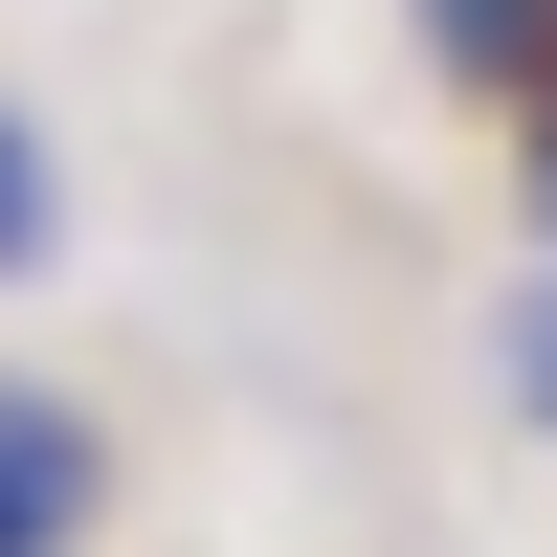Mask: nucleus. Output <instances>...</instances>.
<instances>
[{"instance_id":"f257e3e1","label":"nucleus","mask_w":557,"mask_h":557,"mask_svg":"<svg viewBox=\"0 0 557 557\" xmlns=\"http://www.w3.org/2000/svg\"><path fill=\"white\" fill-rule=\"evenodd\" d=\"M89 535H112V424L0 380V557H89Z\"/></svg>"},{"instance_id":"f03ea898","label":"nucleus","mask_w":557,"mask_h":557,"mask_svg":"<svg viewBox=\"0 0 557 557\" xmlns=\"http://www.w3.org/2000/svg\"><path fill=\"white\" fill-rule=\"evenodd\" d=\"M424 23H446V67H469V89H513V112L557 134V0H424Z\"/></svg>"},{"instance_id":"7ed1b4c3","label":"nucleus","mask_w":557,"mask_h":557,"mask_svg":"<svg viewBox=\"0 0 557 557\" xmlns=\"http://www.w3.org/2000/svg\"><path fill=\"white\" fill-rule=\"evenodd\" d=\"M23 268H67V157H45V112L0 89V290Z\"/></svg>"},{"instance_id":"20e7f679","label":"nucleus","mask_w":557,"mask_h":557,"mask_svg":"<svg viewBox=\"0 0 557 557\" xmlns=\"http://www.w3.org/2000/svg\"><path fill=\"white\" fill-rule=\"evenodd\" d=\"M535 246H557V134H535Z\"/></svg>"},{"instance_id":"39448f33","label":"nucleus","mask_w":557,"mask_h":557,"mask_svg":"<svg viewBox=\"0 0 557 557\" xmlns=\"http://www.w3.org/2000/svg\"><path fill=\"white\" fill-rule=\"evenodd\" d=\"M535 401H557V312H535Z\"/></svg>"}]
</instances>
